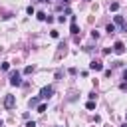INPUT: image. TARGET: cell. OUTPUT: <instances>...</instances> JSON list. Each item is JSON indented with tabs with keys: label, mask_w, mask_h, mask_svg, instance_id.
Segmentation results:
<instances>
[{
	"label": "cell",
	"mask_w": 127,
	"mask_h": 127,
	"mask_svg": "<svg viewBox=\"0 0 127 127\" xmlns=\"http://www.w3.org/2000/svg\"><path fill=\"white\" fill-rule=\"evenodd\" d=\"M111 50H113L117 56H121V54H125V44H123V42H115Z\"/></svg>",
	"instance_id": "cell-4"
},
{
	"label": "cell",
	"mask_w": 127,
	"mask_h": 127,
	"mask_svg": "<svg viewBox=\"0 0 127 127\" xmlns=\"http://www.w3.org/2000/svg\"><path fill=\"white\" fill-rule=\"evenodd\" d=\"M89 69H93V71H101V69H103V64H101L99 60H93V62L89 64Z\"/></svg>",
	"instance_id": "cell-5"
},
{
	"label": "cell",
	"mask_w": 127,
	"mask_h": 127,
	"mask_svg": "<svg viewBox=\"0 0 127 127\" xmlns=\"http://www.w3.org/2000/svg\"><path fill=\"white\" fill-rule=\"evenodd\" d=\"M0 69H2V71H8V69H10V64H8V62H4V64L0 65Z\"/></svg>",
	"instance_id": "cell-13"
},
{
	"label": "cell",
	"mask_w": 127,
	"mask_h": 127,
	"mask_svg": "<svg viewBox=\"0 0 127 127\" xmlns=\"http://www.w3.org/2000/svg\"><path fill=\"white\" fill-rule=\"evenodd\" d=\"M109 10H111V12H117V10H119V4H117V2H111V4H109Z\"/></svg>",
	"instance_id": "cell-8"
},
{
	"label": "cell",
	"mask_w": 127,
	"mask_h": 127,
	"mask_svg": "<svg viewBox=\"0 0 127 127\" xmlns=\"http://www.w3.org/2000/svg\"><path fill=\"white\" fill-rule=\"evenodd\" d=\"M14 105H16V97L8 93V95L4 97V107H6V109H14Z\"/></svg>",
	"instance_id": "cell-3"
},
{
	"label": "cell",
	"mask_w": 127,
	"mask_h": 127,
	"mask_svg": "<svg viewBox=\"0 0 127 127\" xmlns=\"http://www.w3.org/2000/svg\"><path fill=\"white\" fill-rule=\"evenodd\" d=\"M69 32H71L73 36H77V34H79V26H77V22H71V26H69Z\"/></svg>",
	"instance_id": "cell-7"
},
{
	"label": "cell",
	"mask_w": 127,
	"mask_h": 127,
	"mask_svg": "<svg viewBox=\"0 0 127 127\" xmlns=\"http://www.w3.org/2000/svg\"><path fill=\"white\" fill-rule=\"evenodd\" d=\"M28 105H30V107H36V105H38V97H32V99L28 101Z\"/></svg>",
	"instance_id": "cell-10"
},
{
	"label": "cell",
	"mask_w": 127,
	"mask_h": 127,
	"mask_svg": "<svg viewBox=\"0 0 127 127\" xmlns=\"http://www.w3.org/2000/svg\"><path fill=\"white\" fill-rule=\"evenodd\" d=\"M38 2H48V0H38Z\"/></svg>",
	"instance_id": "cell-24"
},
{
	"label": "cell",
	"mask_w": 127,
	"mask_h": 127,
	"mask_svg": "<svg viewBox=\"0 0 127 127\" xmlns=\"http://www.w3.org/2000/svg\"><path fill=\"white\" fill-rule=\"evenodd\" d=\"M62 2H65V4H67V2H69V0H62Z\"/></svg>",
	"instance_id": "cell-25"
},
{
	"label": "cell",
	"mask_w": 127,
	"mask_h": 127,
	"mask_svg": "<svg viewBox=\"0 0 127 127\" xmlns=\"http://www.w3.org/2000/svg\"><path fill=\"white\" fill-rule=\"evenodd\" d=\"M32 71H34L32 65H26V67H24V73H32Z\"/></svg>",
	"instance_id": "cell-15"
},
{
	"label": "cell",
	"mask_w": 127,
	"mask_h": 127,
	"mask_svg": "<svg viewBox=\"0 0 127 127\" xmlns=\"http://www.w3.org/2000/svg\"><path fill=\"white\" fill-rule=\"evenodd\" d=\"M113 22H115L117 26H121L123 30H127V24H125V20H123V16H115V18H113Z\"/></svg>",
	"instance_id": "cell-6"
},
{
	"label": "cell",
	"mask_w": 127,
	"mask_h": 127,
	"mask_svg": "<svg viewBox=\"0 0 127 127\" xmlns=\"http://www.w3.org/2000/svg\"><path fill=\"white\" fill-rule=\"evenodd\" d=\"M105 30H107L109 34H113V32H115V24H107V26H105Z\"/></svg>",
	"instance_id": "cell-9"
},
{
	"label": "cell",
	"mask_w": 127,
	"mask_h": 127,
	"mask_svg": "<svg viewBox=\"0 0 127 127\" xmlns=\"http://www.w3.org/2000/svg\"><path fill=\"white\" fill-rule=\"evenodd\" d=\"M119 87H121V91H127V83H121Z\"/></svg>",
	"instance_id": "cell-20"
},
{
	"label": "cell",
	"mask_w": 127,
	"mask_h": 127,
	"mask_svg": "<svg viewBox=\"0 0 127 127\" xmlns=\"http://www.w3.org/2000/svg\"><path fill=\"white\" fill-rule=\"evenodd\" d=\"M0 127H4V123H2V119H0Z\"/></svg>",
	"instance_id": "cell-23"
},
{
	"label": "cell",
	"mask_w": 127,
	"mask_h": 127,
	"mask_svg": "<svg viewBox=\"0 0 127 127\" xmlns=\"http://www.w3.org/2000/svg\"><path fill=\"white\" fill-rule=\"evenodd\" d=\"M85 107H87L89 111H91V109H95V101H87V103H85Z\"/></svg>",
	"instance_id": "cell-14"
},
{
	"label": "cell",
	"mask_w": 127,
	"mask_h": 127,
	"mask_svg": "<svg viewBox=\"0 0 127 127\" xmlns=\"http://www.w3.org/2000/svg\"><path fill=\"white\" fill-rule=\"evenodd\" d=\"M46 109H48V105H46V103H40V105H38V113H44Z\"/></svg>",
	"instance_id": "cell-11"
},
{
	"label": "cell",
	"mask_w": 127,
	"mask_h": 127,
	"mask_svg": "<svg viewBox=\"0 0 127 127\" xmlns=\"http://www.w3.org/2000/svg\"><path fill=\"white\" fill-rule=\"evenodd\" d=\"M10 85H22V77H20V71H10Z\"/></svg>",
	"instance_id": "cell-1"
},
{
	"label": "cell",
	"mask_w": 127,
	"mask_h": 127,
	"mask_svg": "<svg viewBox=\"0 0 127 127\" xmlns=\"http://www.w3.org/2000/svg\"><path fill=\"white\" fill-rule=\"evenodd\" d=\"M125 119H127V113H125Z\"/></svg>",
	"instance_id": "cell-26"
},
{
	"label": "cell",
	"mask_w": 127,
	"mask_h": 127,
	"mask_svg": "<svg viewBox=\"0 0 127 127\" xmlns=\"http://www.w3.org/2000/svg\"><path fill=\"white\" fill-rule=\"evenodd\" d=\"M123 79H127V69H125V73H123Z\"/></svg>",
	"instance_id": "cell-21"
},
{
	"label": "cell",
	"mask_w": 127,
	"mask_h": 127,
	"mask_svg": "<svg viewBox=\"0 0 127 127\" xmlns=\"http://www.w3.org/2000/svg\"><path fill=\"white\" fill-rule=\"evenodd\" d=\"M91 38H95V40H97V38H99V32H97V30H93V32H91Z\"/></svg>",
	"instance_id": "cell-18"
},
{
	"label": "cell",
	"mask_w": 127,
	"mask_h": 127,
	"mask_svg": "<svg viewBox=\"0 0 127 127\" xmlns=\"http://www.w3.org/2000/svg\"><path fill=\"white\" fill-rule=\"evenodd\" d=\"M26 127H36V121H28V123H26Z\"/></svg>",
	"instance_id": "cell-19"
},
{
	"label": "cell",
	"mask_w": 127,
	"mask_h": 127,
	"mask_svg": "<svg viewBox=\"0 0 127 127\" xmlns=\"http://www.w3.org/2000/svg\"><path fill=\"white\" fill-rule=\"evenodd\" d=\"M52 38H60V32H56V30H52V34H50Z\"/></svg>",
	"instance_id": "cell-17"
},
{
	"label": "cell",
	"mask_w": 127,
	"mask_h": 127,
	"mask_svg": "<svg viewBox=\"0 0 127 127\" xmlns=\"http://www.w3.org/2000/svg\"><path fill=\"white\" fill-rule=\"evenodd\" d=\"M36 16H38V20H42V22H44V20H46V16H48V14H46V12H38V14H36Z\"/></svg>",
	"instance_id": "cell-12"
},
{
	"label": "cell",
	"mask_w": 127,
	"mask_h": 127,
	"mask_svg": "<svg viewBox=\"0 0 127 127\" xmlns=\"http://www.w3.org/2000/svg\"><path fill=\"white\" fill-rule=\"evenodd\" d=\"M121 127H127V121H125V123H123V125H121Z\"/></svg>",
	"instance_id": "cell-22"
},
{
	"label": "cell",
	"mask_w": 127,
	"mask_h": 127,
	"mask_svg": "<svg viewBox=\"0 0 127 127\" xmlns=\"http://www.w3.org/2000/svg\"><path fill=\"white\" fill-rule=\"evenodd\" d=\"M52 95H54V87H52V85H44V87L40 89V97H42V99H50Z\"/></svg>",
	"instance_id": "cell-2"
},
{
	"label": "cell",
	"mask_w": 127,
	"mask_h": 127,
	"mask_svg": "<svg viewBox=\"0 0 127 127\" xmlns=\"http://www.w3.org/2000/svg\"><path fill=\"white\" fill-rule=\"evenodd\" d=\"M26 12H28V14L32 16V14H34V6H28V8H26Z\"/></svg>",
	"instance_id": "cell-16"
}]
</instances>
